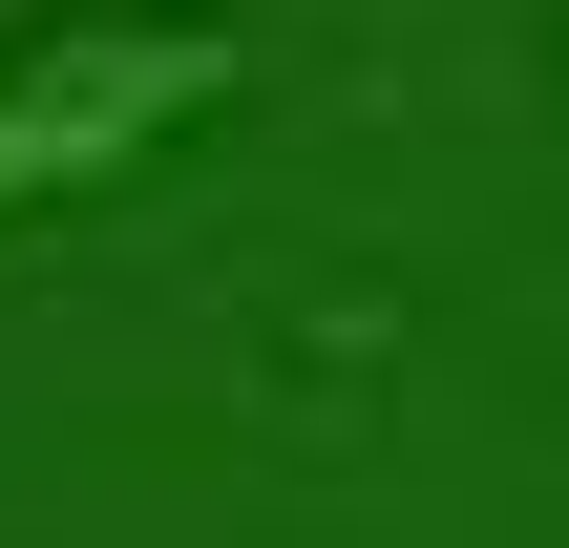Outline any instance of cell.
I'll return each mask as SVG.
<instances>
[{
    "label": "cell",
    "mask_w": 569,
    "mask_h": 548,
    "mask_svg": "<svg viewBox=\"0 0 569 548\" xmlns=\"http://www.w3.org/2000/svg\"><path fill=\"white\" fill-rule=\"evenodd\" d=\"M232 63L253 42L211 0H63V21H21L0 42V232L63 211V190H127L148 148H190L232 106Z\"/></svg>",
    "instance_id": "obj_1"
}]
</instances>
